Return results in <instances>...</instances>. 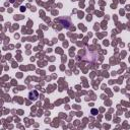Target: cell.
<instances>
[{
	"label": "cell",
	"mask_w": 130,
	"mask_h": 130,
	"mask_svg": "<svg viewBox=\"0 0 130 130\" xmlns=\"http://www.w3.org/2000/svg\"><path fill=\"white\" fill-rule=\"evenodd\" d=\"M92 56H99L96 53H93V52H90V51H87L86 50V54L85 55H82V59L83 60H86V61H89V62H93V59H91Z\"/></svg>",
	"instance_id": "6da1fadb"
},
{
	"label": "cell",
	"mask_w": 130,
	"mask_h": 130,
	"mask_svg": "<svg viewBox=\"0 0 130 130\" xmlns=\"http://www.w3.org/2000/svg\"><path fill=\"white\" fill-rule=\"evenodd\" d=\"M28 98H29V100L36 101V100L39 98V93H38V91H36V90L29 91V93H28Z\"/></svg>",
	"instance_id": "7a4b0ae2"
},
{
	"label": "cell",
	"mask_w": 130,
	"mask_h": 130,
	"mask_svg": "<svg viewBox=\"0 0 130 130\" xmlns=\"http://www.w3.org/2000/svg\"><path fill=\"white\" fill-rule=\"evenodd\" d=\"M91 113H92V115H96V113H98V111H96L95 109H92V110H91Z\"/></svg>",
	"instance_id": "3957f363"
}]
</instances>
